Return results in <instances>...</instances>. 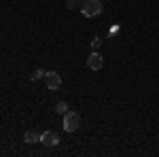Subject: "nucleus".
Segmentation results:
<instances>
[{"label":"nucleus","mask_w":159,"mask_h":157,"mask_svg":"<svg viewBox=\"0 0 159 157\" xmlns=\"http://www.w3.org/2000/svg\"><path fill=\"white\" fill-rule=\"evenodd\" d=\"M102 0H83V4H81V13L85 15V17H98L100 13H102Z\"/></svg>","instance_id":"f257e3e1"},{"label":"nucleus","mask_w":159,"mask_h":157,"mask_svg":"<svg viewBox=\"0 0 159 157\" xmlns=\"http://www.w3.org/2000/svg\"><path fill=\"white\" fill-rule=\"evenodd\" d=\"M79 125H81V115L74 113V110H68V113L64 115V130L68 134H72V132L79 130Z\"/></svg>","instance_id":"f03ea898"},{"label":"nucleus","mask_w":159,"mask_h":157,"mask_svg":"<svg viewBox=\"0 0 159 157\" xmlns=\"http://www.w3.org/2000/svg\"><path fill=\"white\" fill-rule=\"evenodd\" d=\"M45 83H47L49 89L57 91V89L61 87V76L55 72V70H47V72H45Z\"/></svg>","instance_id":"7ed1b4c3"},{"label":"nucleus","mask_w":159,"mask_h":157,"mask_svg":"<svg viewBox=\"0 0 159 157\" xmlns=\"http://www.w3.org/2000/svg\"><path fill=\"white\" fill-rule=\"evenodd\" d=\"M40 142L45 146H55V145H60V136L53 132V130H47V132L40 134Z\"/></svg>","instance_id":"20e7f679"},{"label":"nucleus","mask_w":159,"mask_h":157,"mask_svg":"<svg viewBox=\"0 0 159 157\" xmlns=\"http://www.w3.org/2000/svg\"><path fill=\"white\" fill-rule=\"evenodd\" d=\"M102 66H104V58L100 55L98 51H93V53L87 58V68H89V70H100Z\"/></svg>","instance_id":"39448f33"},{"label":"nucleus","mask_w":159,"mask_h":157,"mask_svg":"<svg viewBox=\"0 0 159 157\" xmlns=\"http://www.w3.org/2000/svg\"><path fill=\"white\" fill-rule=\"evenodd\" d=\"M24 140L28 145H36V142H40V134H38L36 130H28L25 136H24Z\"/></svg>","instance_id":"423d86ee"},{"label":"nucleus","mask_w":159,"mask_h":157,"mask_svg":"<svg viewBox=\"0 0 159 157\" xmlns=\"http://www.w3.org/2000/svg\"><path fill=\"white\" fill-rule=\"evenodd\" d=\"M55 113H57V115H66V113H68V104H66V102H57V104H55Z\"/></svg>","instance_id":"0eeeda50"},{"label":"nucleus","mask_w":159,"mask_h":157,"mask_svg":"<svg viewBox=\"0 0 159 157\" xmlns=\"http://www.w3.org/2000/svg\"><path fill=\"white\" fill-rule=\"evenodd\" d=\"M45 72H47V70H43V68H36L34 72L30 74V79H32V81H38L40 76H45Z\"/></svg>","instance_id":"6e6552de"},{"label":"nucleus","mask_w":159,"mask_h":157,"mask_svg":"<svg viewBox=\"0 0 159 157\" xmlns=\"http://www.w3.org/2000/svg\"><path fill=\"white\" fill-rule=\"evenodd\" d=\"M79 4H83V0H66V7L68 9H76Z\"/></svg>","instance_id":"1a4fd4ad"},{"label":"nucleus","mask_w":159,"mask_h":157,"mask_svg":"<svg viewBox=\"0 0 159 157\" xmlns=\"http://www.w3.org/2000/svg\"><path fill=\"white\" fill-rule=\"evenodd\" d=\"M91 47H93V49H100V47H102V38L96 36L93 40H91Z\"/></svg>","instance_id":"9d476101"},{"label":"nucleus","mask_w":159,"mask_h":157,"mask_svg":"<svg viewBox=\"0 0 159 157\" xmlns=\"http://www.w3.org/2000/svg\"><path fill=\"white\" fill-rule=\"evenodd\" d=\"M102 2H104V0H102Z\"/></svg>","instance_id":"9b49d317"}]
</instances>
